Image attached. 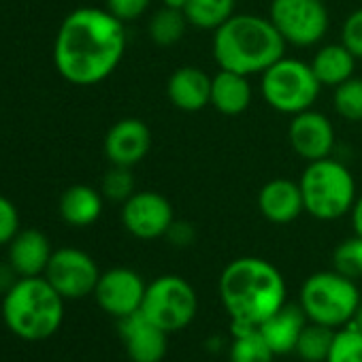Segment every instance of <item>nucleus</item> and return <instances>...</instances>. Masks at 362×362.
Instances as JSON below:
<instances>
[{
    "label": "nucleus",
    "instance_id": "obj_13",
    "mask_svg": "<svg viewBox=\"0 0 362 362\" xmlns=\"http://www.w3.org/2000/svg\"><path fill=\"white\" fill-rule=\"evenodd\" d=\"M288 139L296 156L307 162L328 158L334 149V128L330 119L315 109H307L292 115V122L288 126Z\"/></svg>",
    "mask_w": 362,
    "mask_h": 362
},
{
    "label": "nucleus",
    "instance_id": "obj_37",
    "mask_svg": "<svg viewBox=\"0 0 362 362\" xmlns=\"http://www.w3.org/2000/svg\"><path fill=\"white\" fill-rule=\"evenodd\" d=\"M349 328H354L356 332H360L362 334V300H360V305H358V309L354 311V315H351V320H349V324H347Z\"/></svg>",
    "mask_w": 362,
    "mask_h": 362
},
{
    "label": "nucleus",
    "instance_id": "obj_20",
    "mask_svg": "<svg viewBox=\"0 0 362 362\" xmlns=\"http://www.w3.org/2000/svg\"><path fill=\"white\" fill-rule=\"evenodd\" d=\"M103 192L86 184H75L66 188L58 203L60 218L73 228H88L94 222H98V218L103 216Z\"/></svg>",
    "mask_w": 362,
    "mask_h": 362
},
{
    "label": "nucleus",
    "instance_id": "obj_22",
    "mask_svg": "<svg viewBox=\"0 0 362 362\" xmlns=\"http://www.w3.org/2000/svg\"><path fill=\"white\" fill-rule=\"evenodd\" d=\"M356 62L358 60L343 43H330V45L320 47L309 64L322 86L337 88L339 83L354 77Z\"/></svg>",
    "mask_w": 362,
    "mask_h": 362
},
{
    "label": "nucleus",
    "instance_id": "obj_25",
    "mask_svg": "<svg viewBox=\"0 0 362 362\" xmlns=\"http://www.w3.org/2000/svg\"><path fill=\"white\" fill-rule=\"evenodd\" d=\"M188 26H190V22H188L184 11L162 7L160 11H156L151 16L149 24H147V33L156 45L170 47V45H177L181 39L186 37Z\"/></svg>",
    "mask_w": 362,
    "mask_h": 362
},
{
    "label": "nucleus",
    "instance_id": "obj_19",
    "mask_svg": "<svg viewBox=\"0 0 362 362\" xmlns=\"http://www.w3.org/2000/svg\"><path fill=\"white\" fill-rule=\"evenodd\" d=\"M307 315L300 309V305H284L279 311H275L271 317H267L258 330L262 332L264 341L273 349L275 356H286L292 354L296 347V341L307 326Z\"/></svg>",
    "mask_w": 362,
    "mask_h": 362
},
{
    "label": "nucleus",
    "instance_id": "obj_2",
    "mask_svg": "<svg viewBox=\"0 0 362 362\" xmlns=\"http://www.w3.org/2000/svg\"><path fill=\"white\" fill-rule=\"evenodd\" d=\"M220 300L233 324L260 326L286 305V281L264 258L243 256L228 262L220 275Z\"/></svg>",
    "mask_w": 362,
    "mask_h": 362
},
{
    "label": "nucleus",
    "instance_id": "obj_23",
    "mask_svg": "<svg viewBox=\"0 0 362 362\" xmlns=\"http://www.w3.org/2000/svg\"><path fill=\"white\" fill-rule=\"evenodd\" d=\"M228 358L230 362H273L275 354L264 341L258 326L233 324V343Z\"/></svg>",
    "mask_w": 362,
    "mask_h": 362
},
{
    "label": "nucleus",
    "instance_id": "obj_7",
    "mask_svg": "<svg viewBox=\"0 0 362 362\" xmlns=\"http://www.w3.org/2000/svg\"><path fill=\"white\" fill-rule=\"evenodd\" d=\"M320 90L322 83L313 75L311 64L296 58L284 56L260 75V92L264 103L284 115H296L313 109Z\"/></svg>",
    "mask_w": 362,
    "mask_h": 362
},
{
    "label": "nucleus",
    "instance_id": "obj_39",
    "mask_svg": "<svg viewBox=\"0 0 362 362\" xmlns=\"http://www.w3.org/2000/svg\"><path fill=\"white\" fill-rule=\"evenodd\" d=\"M324 3H326V0H324Z\"/></svg>",
    "mask_w": 362,
    "mask_h": 362
},
{
    "label": "nucleus",
    "instance_id": "obj_21",
    "mask_svg": "<svg viewBox=\"0 0 362 362\" xmlns=\"http://www.w3.org/2000/svg\"><path fill=\"white\" fill-rule=\"evenodd\" d=\"M222 115H241L252 105V86L247 75L220 69L211 77V103Z\"/></svg>",
    "mask_w": 362,
    "mask_h": 362
},
{
    "label": "nucleus",
    "instance_id": "obj_31",
    "mask_svg": "<svg viewBox=\"0 0 362 362\" xmlns=\"http://www.w3.org/2000/svg\"><path fill=\"white\" fill-rule=\"evenodd\" d=\"M341 43L354 54L356 60H362V9L351 11L341 28Z\"/></svg>",
    "mask_w": 362,
    "mask_h": 362
},
{
    "label": "nucleus",
    "instance_id": "obj_36",
    "mask_svg": "<svg viewBox=\"0 0 362 362\" xmlns=\"http://www.w3.org/2000/svg\"><path fill=\"white\" fill-rule=\"evenodd\" d=\"M349 218H351V228H354V235L362 237V194L356 199L351 211H349Z\"/></svg>",
    "mask_w": 362,
    "mask_h": 362
},
{
    "label": "nucleus",
    "instance_id": "obj_30",
    "mask_svg": "<svg viewBox=\"0 0 362 362\" xmlns=\"http://www.w3.org/2000/svg\"><path fill=\"white\" fill-rule=\"evenodd\" d=\"M326 362H362V334L349 326L339 328Z\"/></svg>",
    "mask_w": 362,
    "mask_h": 362
},
{
    "label": "nucleus",
    "instance_id": "obj_5",
    "mask_svg": "<svg viewBox=\"0 0 362 362\" xmlns=\"http://www.w3.org/2000/svg\"><path fill=\"white\" fill-rule=\"evenodd\" d=\"M298 186L305 211L320 222H332L347 216L358 199L354 175L343 162L330 156L307 162Z\"/></svg>",
    "mask_w": 362,
    "mask_h": 362
},
{
    "label": "nucleus",
    "instance_id": "obj_29",
    "mask_svg": "<svg viewBox=\"0 0 362 362\" xmlns=\"http://www.w3.org/2000/svg\"><path fill=\"white\" fill-rule=\"evenodd\" d=\"M100 192L105 199L113 201V203H124L128 201L136 188H134V175L128 166H115L111 164V168L105 173L103 184H100Z\"/></svg>",
    "mask_w": 362,
    "mask_h": 362
},
{
    "label": "nucleus",
    "instance_id": "obj_27",
    "mask_svg": "<svg viewBox=\"0 0 362 362\" xmlns=\"http://www.w3.org/2000/svg\"><path fill=\"white\" fill-rule=\"evenodd\" d=\"M334 111L347 122H362V77H349L332 94Z\"/></svg>",
    "mask_w": 362,
    "mask_h": 362
},
{
    "label": "nucleus",
    "instance_id": "obj_34",
    "mask_svg": "<svg viewBox=\"0 0 362 362\" xmlns=\"http://www.w3.org/2000/svg\"><path fill=\"white\" fill-rule=\"evenodd\" d=\"M166 239L177 245V247H186V245H192L194 241V228L188 224V222H173L168 233H166Z\"/></svg>",
    "mask_w": 362,
    "mask_h": 362
},
{
    "label": "nucleus",
    "instance_id": "obj_14",
    "mask_svg": "<svg viewBox=\"0 0 362 362\" xmlns=\"http://www.w3.org/2000/svg\"><path fill=\"white\" fill-rule=\"evenodd\" d=\"M151 149V130L143 119L124 117L105 134V156L115 166L132 168Z\"/></svg>",
    "mask_w": 362,
    "mask_h": 362
},
{
    "label": "nucleus",
    "instance_id": "obj_32",
    "mask_svg": "<svg viewBox=\"0 0 362 362\" xmlns=\"http://www.w3.org/2000/svg\"><path fill=\"white\" fill-rule=\"evenodd\" d=\"M20 233V214L18 207L0 194V247L9 245L13 237Z\"/></svg>",
    "mask_w": 362,
    "mask_h": 362
},
{
    "label": "nucleus",
    "instance_id": "obj_1",
    "mask_svg": "<svg viewBox=\"0 0 362 362\" xmlns=\"http://www.w3.org/2000/svg\"><path fill=\"white\" fill-rule=\"evenodd\" d=\"M126 28L113 13L96 7L71 11L54 39V66L73 86H96L119 66Z\"/></svg>",
    "mask_w": 362,
    "mask_h": 362
},
{
    "label": "nucleus",
    "instance_id": "obj_17",
    "mask_svg": "<svg viewBox=\"0 0 362 362\" xmlns=\"http://www.w3.org/2000/svg\"><path fill=\"white\" fill-rule=\"evenodd\" d=\"M166 96L179 111L197 113L211 103V77L199 66H181L168 77Z\"/></svg>",
    "mask_w": 362,
    "mask_h": 362
},
{
    "label": "nucleus",
    "instance_id": "obj_10",
    "mask_svg": "<svg viewBox=\"0 0 362 362\" xmlns=\"http://www.w3.org/2000/svg\"><path fill=\"white\" fill-rule=\"evenodd\" d=\"M100 271L94 258L77 247H62L52 254L45 279L60 292L64 300H77L94 294Z\"/></svg>",
    "mask_w": 362,
    "mask_h": 362
},
{
    "label": "nucleus",
    "instance_id": "obj_6",
    "mask_svg": "<svg viewBox=\"0 0 362 362\" xmlns=\"http://www.w3.org/2000/svg\"><path fill=\"white\" fill-rule=\"evenodd\" d=\"M360 300L356 281L334 269L309 275L298 294V305L307 320L334 330L349 324Z\"/></svg>",
    "mask_w": 362,
    "mask_h": 362
},
{
    "label": "nucleus",
    "instance_id": "obj_38",
    "mask_svg": "<svg viewBox=\"0 0 362 362\" xmlns=\"http://www.w3.org/2000/svg\"><path fill=\"white\" fill-rule=\"evenodd\" d=\"M162 3H164V7H168V9L184 11V9H186V5H188V0H162Z\"/></svg>",
    "mask_w": 362,
    "mask_h": 362
},
{
    "label": "nucleus",
    "instance_id": "obj_33",
    "mask_svg": "<svg viewBox=\"0 0 362 362\" xmlns=\"http://www.w3.org/2000/svg\"><path fill=\"white\" fill-rule=\"evenodd\" d=\"M149 3L151 0H107V11L126 24L139 20L147 11Z\"/></svg>",
    "mask_w": 362,
    "mask_h": 362
},
{
    "label": "nucleus",
    "instance_id": "obj_4",
    "mask_svg": "<svg viewBox=\"0 0 362 362\" xmlns=\"http://www.w3.org/2000/svg\"><path fill=\"white\" fill-rule=\"evenodd\" d=\"M3 320L16 337L45 341L62 326L64 298L45 275L20 277L3 296Z\"/></svg>",
    "mask_w": 362,
    "mask_h": 362
},
{
    "label": "nucleus",
    "instance_id": "obj_8",
    "mask_svg": "<svg viewBox=\"0 0 362 362\" xmlns=\"http://www.w3.org/2000/svg\"><path fill=\"white\" fill-rule=\"evenodd\" d=\"M199 311L192 284L179 275H162L147 284L141 313L168 334L190 326Z\"/></svg>",
    "mask_w": 362,
    "mask_h": 362
},
{
    "label": "nucleus",
    "instance_id": "obj_15",
    "mask_svg": "<svg viewBox=\"0 0 362 362\" xmlns=\"http://www.w3.org/2000/svg\"><path fill=\"white\" fill-rule=\"evenodd\" d=\"M119 337L132 362H162L168 351V332L141 311L119 320Z\"/></svg>",
    "mask_w": 362,
    "mask_h": 362
},
{
    "label": "nucleus",
    "instance_id": "obj_11",
    "mask_svg": "<svg viewBox=\"0 0 362 362\" xmlns=\"http://www.w3.org/2000/svg\"><path fill=\"white\" fill-rule=\"evenodd\" d=\"M173 222V205L158 192L136 190L128 201L122 203V224L134 239L153 241L166 237Z\"/></svg>",
    "mask_w": 362,
    "mask_h": 362
},
{
    "label": "nucleus",
    "instance_id": "obj_9",
    "mask_svg": "<svg viewBox=\"0 0 362 362\" xmlns=\"http://www.w3.org/2000/svg\"><path fill=\"white\" fill-rule=\"evenodd\" d=\"M269 20L294 47H311L326 37L328 9L324 0H271Z\"/></svg>",
    "mask_w": 362,
    "mask_h": 362
},
{
    "label": "nucleus",
    "instance_id": "obj_28",
    "mask_svg": "<svg viewBox=\"0 0 362 362\" xmlns=\"http://www.w3.org/2000/svg\"><path fill=\"white\" fill-rule=\"evenodd\" d=\"M332 267L341 275L349 279H360L362 277V237L354 235L339 243L332 254Z\"/></svg>",
    "mask_w": 362,
    "mask_h": 362
},
{
    "label": "nucleus",
    "instance_id": "obj_3",
    "mask_svg": "<svg viewBox=\"0 0 362 362\" xmlns=\"http://www.w3.org/2000/svg\"><path fill=\"white\" fill-rule=\"evenodd\" d=\"M211 49L220 69L250 77L262 75L271 64L284 58L286 41L269 18L235 13L214 30Z\"/></svg>",
    "mask_w": 362,
    "mask_h": 362
},
{
    "label": "nucleus",
    "instance_id": "obj_18",
    "mask_svg": "<svg viewBox=\"0 0 362 362\" xmlns=\"http://www.w3.org/2000/svg\"><path fill=\"white\" fill-rule=\"evenodd\" d=\"M52 254L54 250L47 235L37 228H26L20 230L9 243L7 258L20 277H39L45 275Z\"/></svg>",
    "mask_w": 362,
    "mask_h": 362
},
{
    "label": "nucleus",
    "instance_id": "obj_16",
    "mask_svg": "<svg viewBox=\"0 0 362 362\" xmlns=\"http://www.w3.org/2000/svg\"><path fill=\"white\" fill-rule=\"evenodd\" d=\"M258 211L271 224L294 222L305 211L298 181L284 179V177L267 181L258 192Z\"/></svg>",
    "mask_w": 362,
    "mask_h": 362
},
{
    "label": "nucleus",
    "instance_id": "obj_12",
    "mask_svg": "<svg viewBox=\"0 0 362 362\" xmlns=\"http://www.w3.org/2000/svg\"><path fill=\"white\" fill-rule=\"evenodd\" d=\"M145 290L147 284L136 271L126 267H115L100 273L98 284L94 288V298L105 313L122 320L141 311Z\"/></svg>",
    "mask_w": 362,
    "mask_h": 362
},
{
    "label": "nucleus",
    "instance_id": "obj_26",
    "mask_svg": "<svg viewBox=\"0 0 362 362\" xmlns=\"http://www.w3.org/2000/svg\"><path fill=\"white\" fill-rule=\"evenodd\" d=\"M334 328L315 324V322H307V326L303 328L294 354L303 360V362H326L332 341H334Z\"/></svg>",
    "mask_w": 362,
    "mask_h": 362
},
{
    "label": "nucleus",
    "instance_id": "obj_35",
    "mask_svg": "<svg viewBox=\"0 0 362 362\" xmlns=\"http://www.w3.org/2000/svg\"><path fill=\"white\" fill-rule=\"evenodd\" d=\"M20 279V275L16 273V269L9 264V260L7 262H0V292H9L11 290V286L16 284Z\"/></svg>",
    "mask_w": 362,
    "mask_h": 362
},
{
    "label": "nucleus",
    "instance_id": "obj_24",
    "mask_svg": "<svg viewBox=\"0 0 362 362\" xmlns=\"http://www.w3.org/2000/svg\"><path fill=\"white\" fill-rule=\"evenodd\" d=\"M237 0H188L184 9L190 26L199 30H218L235 16Z\"/></svg>",
    "mask_w": 362,
    "mask_h": 362
}]
</instances>
